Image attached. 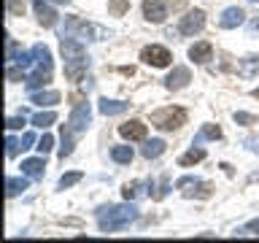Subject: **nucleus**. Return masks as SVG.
Wrapping results in <instances>:
<instances>
[{"instance_id":"nucleus-1","label":"nucleus","mask_w":259,"mask_h":243,"mask_svg":"<svg viewBox=\"0 0 259 243\" xmlns=\"http://www.w3.org/2000/svg\"><path fill=\"white\" fill-rule=\"evenodd\" d=\"M135 219H138V208L133 202H130V206H108V208L97 211V224H100L103 232L121 230V227L133 224Z\"/></svg>"},{"instance_id":"nucleus-2","label":"nucleus","mask_w":259,"mask_h":243,"mask_svg":"<svg viewBox=\"0 0 259 243\" xmlns=\"http://www.w3.org/2000/svg\"><path fill=\"white\" fill-rule=\"evenodd\" d=\"M151 125L157 130H165V133H173V130H178L181 125H186V111L184 108H173V105L159 108V111L151 113Z\"/></svg>"},{"instance_id":"nucleus-3","label":"nucleus","mask_w":259,"mask_h":243,"mask_svg":"<svg viewBox=\"0 0 259 243\" xmlns=\"http://www.w3.org/2000/svg\"><path fill=\"white\" fill-rule=\"evenodd\" d=\"M141 60L146 65H151V68H167V65L173 62V54H170L165 46L151 44V46H146L143 52H141Z\"/></svg>"},{"instance_id":"nucleus-4","label":"nucleus","mask_w":259,"mask_h":243,"mask_svg":"<svg viewBox=\"0 0 259 243\" xmlns=\"http://www.w3.org/2000/svg\"><path fill=\"white\" fill-rule=\"evenodd\" d=\"M89 122H92V108H89V103H87V100H81L76 108H73V113H70L68 127L78 135V133H84V130L89 127Z\"/></svg>"},{"instance_id":"nucleus-5","label":"nucleus","mask_w":259,"mask_h":243,"mask_svg":"<svg viewBox=\"0 0 259 243\" xmlns=\"http://www.w3.org/2000/svg\"><path fill=\"white\" fill-rule=\"evenodd\" d=\"M202 27H205V14L194 8V11H186V16H181L178 32H181V35H197Z\"/></svg>"},{"instance_id":"nucleus-6","label":"nucleus","mask_w":259,"mask_h":243,"mask_svg":"<svg viewBox=\"0 0 259 243\" xmlns=\"http://www.w3.org/2000/svg\"><path fill=\"white\" fill-rule=\"evenodd\" d=\"M143 16H146V22L162 24L167 19V8L162 0H143Z\"/></svg>"},{"instance_id":"nucleus-7","label":"nucleus","mask_w":259,"mask_h":243,"mask_svg":"<svg viewBox=\"0 0 259 243\" xmlns=\"http://www.w3.org/2000/svg\"><path fill=\"white\" fill-rule=\"evenodd\" d=\"M119 135L127 141H146V125L141 119H130L124 125H119Z\"/></svg>"},{"instance_id":"nucleus-8","label":"nucleus","mask_w":259,"mask_h":243,"mask_svg":"<svg viewBox=\"0 0 259 243\" xmlns=\"http://www.w3.org/2000/svg\"><path fill=\"white\" fill-rule=\"evenodd\" d=\"M243 22H246V11L238 8V6H232V8H227V11L222 14L219 27H222V30H235V27H240Z\"/></svg>"},{"instance_id":"nucleus-9","label":"nucleus","mask_w":259,"mask_h":243,"mask_svg":"<svg viewBox=\"0 0 259 243\" xmlns=\"http://www.w3.org/2000/svg\"><path fill=\"white\" fill-rule=\"evenodd\" d=\"M32 11H35L38 22L44 24V27H54L57 24V11L46 3V0H35V3H32Z\"/></svg>"},{"instance_id":"nucleus-10","label":"nucleus","mask_w":259,"mask_h":243,"mask_svg":"<svg viewBox=\"0 0 259 243\" xmlns=\"http://www.w3.org/2000/svg\"><path fill=\"white\" fill-rule=\"evenodd\" d=\"M189 68H184V65H178V68H173V73L165 78V87L167 89H184L186 84H189Z\"/></svg>"},{"instance_id":"nucleus-11","label":"nucleus","mask_w":259,"mask_h":243,"mask_svg":"<svg viewBox=\"0 0 259 243\" xmlns=\"http://www.w3.org/2000/svg\"><path fill=\"white\" fill-rule=\"evenodd\" d=\"M87 68H89V57L70 60V62H65V76H68L70 81H81V76L87 73Z\"/></svg>"},{"instance_id":"nucleus-12","label":"nucleus","mask_w":259,"mask_h":243,"mask_svg":"<svg viewBox=\"0 0 259 243\" xmlns=\"http://www.w3.org/2000/svg\"><path fill=\"white\" fill-rule=\"evenodd\" d=\"M210 54H213V46H210L208 40H200V44H194V46L189 49V60H192V62H197V65L208 62V60H210Z\"/></svg>"},{"instance_id":"nucleus-13","label":"nucleus","mask_w":259,"mask_h":243,"mask_svg":"<svg viewBox=\"0 0 259 243\" xmlns=\"http://www.w3.org/2000/svg\"><path fill=\"white\" fill-rule=\"evenodd\" d=\"M32 57H35V68L52 73V52H49V46L35 44V46H32Z\"/></svg>"},{"instance_id":"nucleus-14","label":"nucleus","mask_w":259,"mask_h":243,"mask_svg":"<svg viewBox=\"0 0 259 243\" xmlns=\"http://www.w3.org/2000/svg\"><path fill=\"white\" fill-rule=\"evenodd\" d=\"M44 168H46L44 157H32V159H24L22 162V173L27 176V178H44Z\"/></svg>"},{"instance_id":"nucleus-15","label":"nucleus","mask_w":259,"mask_h":243,"mask_svg":"<svg viewBox=\"0 0 259 243\" xmlns=\"http://www.w3.org/2000/svg\"><path fill=\"white\" fill-rule=\"evenodd\" d=\"M97 108H100L103 116H119V113H124V111L130 108V103H121V100H108V97H103Z\"/></svg>"},{"instance_id":"nucleus-16","label":"nucleus","mask_w":259,"mask_h":243,"mask_svg":"<svg viewBox=\"0 0 259 243\" xmlns=\"http://www.w3.org/2000/svg\"><path fill=\"white\" fill-rule=\"evenodd\" d=\"M165 149H167V143L162 141V138H154V141H146V143H143L141 154H143L146 159H157V157H162V154H165Z\"/></svg>"},{"instance_id":"nucleus-17","label":"nucleus","mask_w":259,"mask_h":243,"mask_svg":"<svg viewBox=\"0 0 259 243\" xmlns=\"http://www.w3.org/2000/svg\"><path fill=\"white\" fill-rule=\"evenodd\" d=\"M49 78H52V73H49V70H40V68H35L32 73H27V78H24V87H27L30 92H32V89L44 87Z\"/></svg>"},{"instance_id":"nucleus-18","label":"nucleus","mask_w":259,"mask_h":243,"mask_svg":"<svg viewBox=\"0 0 259 243\" xmlns=\"http://www.w3.org/2000/svg\"><path fill=\"white\" fill-rule=\"evenodd\" d=\"M30 103L35 105H57L60 103V92L49 89V92H30Z\"/></svg>"},{"instance_id":"nucleus-19","label":"nucleus","mask_w":259,"mask_h":243,"mask_svg":"<svg viewBox=\"0 0 259 243\" xmlns=\"http://www.w3.org/2000/svg\"><path fill=\"white\" fill-rule=\"evenodd\" d=\"M219 138H222V127L219 125H205L197 135H194V146H200L202 141H219Z\"/></svg>"},{"instance_id":"nucleus-20","label":"nucleus","mask_w":259,"mask_h":243,"mask_svg":"<svg viewBox=\"0 0 259 243\" xmlns=\"http://www.w3.org/2000/svg\"><path fill=\"white\" fill-rule=\"evenodd\" d=\"M202 159H205V149H200V146H192V149L186 151L181 159H178V165H181V168H189V165H194V162H202Z\"/></svg>"},{"instance_id":"nucleus-21","label":"nucleus","mask_w":259,"mask_h":243,"mask_svg":"<svg viewBox=\"0 0 259 243\" xmlns=\"http://www.w3.org/2000/svg\"><path fill=\"white\" fill-rule=\"evenodd\" d=\"M133 149H130V146H113L111 149V159L113 162H119V165H130V162H133Z\"/></svg>"},{"instance_id":"nucleus-22","label":"nucleus","mask_w":259,"mask_h":243,"mask_svg":"<svg viewBox=\"0 0 259 243\" xmlns=\"http://www.w3.org/2000/svg\"><path fill=\"white\" fill-rule=\"evenodd\" d=\"M73 130L68 127V125H62V146H60V159H65V157H70L73 154Z\"/></svg>"},{"instance_id":"nucleus-23","label":"nucleus","mask_w":259,"mask_h":243,"mask_svg":"<svg viewBox=\"0 0 259 243\" xmlns=\"http://www.w3.org/2000/svg\"><path fill=\"white\" fill-rule=\"evenodd\" d=\"M27 186H30L27 178H8V181H6V194H8V197H16V194H22Z\"/></svg>"},{"instance_id":"nucleus-24","label":"nucleus","mask_w":259,"mask_h":243,"mask_svg":"<svg viewBox=\"0 0 259 243\" xmlns=\"http://www.w3.org/2000/svg\"><path fill=\"white\" fill-rule=\"evenodd\" d=\"M54 122H57V113L54 111H44V113H35V116H32V125L40 127V130H46L49 125H54Z\"/></svg>"},{"instance_id":"nucleus-25","label":"nucleus","mask_w":259,"mask_h":243,"mask_svg":"<svg viewBox=\"0 0 259 243\" xmlns=\"http://www.w3.org/2000/svg\"><path fill=\"white\" fill-rule=\"evenodd\" d=\"M213 194V186L210 184H194V192H186V197H200V200H205V197H210Z\"/></svg>"},{"instance_id":"nucleus-26","label":"nucleus","mask_w":259,"mask_h":243,"mask_svg":"<svg viewBox=\"0 0 259 243\" xmlns=\"http://www.w3.org/2000/svg\"><path fill=\"white\" fill-rule=\"evenodd\" d=\"M143 186H146V184L133 181V184H127L124 189H121V194H124V200H135V197H141V194H143Z\"/></svg>"},{"instance_id":"nucleus-27","label":"nucleus","mask_w":259,"mask_h":243,"mask_svg":"<svg viewBox=\"0 0 259 243\" xmlns=\"http://www.w3.org/2000/svg\"><path fill=\"white\" fill-rule=\"evenodd\" d=\"M81 181V173H78V170H73V173H65L62 178H60V184H57V186H60V189H70V186L73 184H78Z\"/></svg>"},{"instance_id":"nucleus-28","label":"nucleus","mask_w":259,"mask_h":243,"mask_svg":"<svg viewBox=\"0 0 259 243\" xmlns=\"http://www.w3.org/2000/svg\"><path fill=\"white\" fill-rule=\"evenodd\" d=\"M108 11H111L113 16L127 14V11H130V0H111V3H108Z\"/></svg>"},{"instance_id":"nucleus-29","label":"nucleus","mask_w":259,"mask_h":243,"mask_svg":"<svg viewBox=\"0 0 259 243\" xmlns=\"http://www.w3.org/2000/svg\"><path fill=\"white\" fill-rule=\"evenodd\" d=\"M8 16H22L24 14V0H6Z\"/></svg>"},{"instance_id":"nucleus-30","label":"nucleus","mask_w":259,"mask_h":243,"mask_svg":"<svg viewBox=\"0 0 259 243\" xmlns=\"http://www.w3.org/2000/svg\"><path fill=\"white\" fill-rule=\"evenodd\" d=\"M259 68V57H248L246 65L240 68V76H254V70Z\"/></svg>"},{"instance_id":"nucleus-31","label":"nucleus","mask_w":259,"mask_h":243,"mask_svg":"<svg viewBox=\"0 0 259 243\" xmlns=\"http://www.w3.org/2000/svg\"><path fill=\"white\" fill-rule=\"evenodd\" d=\"M35 149H38L40 154H49V151L54 149V138H52V135H44V138L38 141V146H35Z\"/></svg>"},{"instance_id":"nucleus-32","label":"nucleus","mask_w":259,"mask_h":243,"mask_svg":"<svg viewBox=\"0 0 259 243\" xmlns=\"http://www.w3.org/2000/svg\"><path fill=\"white\" fill-rule=\"evenodd\" d=\"M235 235H259V219L248 222L246 227H240V230H235Z\"/></svg>"},{"instance_id":"nucleus-33","label":"nucleus","mask_w":259,"mask_h":243,"mask_svg":"<svg viewBox=\"0 0 259 243\" xmlns=\"http://www.w3.org/2000/svg\"><path fill=\"white\" fill-rule=\"evenodd\" d=\"M6 146H8V149H6V154H8V157H16V154L22 151V141H16V138H8V141H6Z\"/></svg>"},{"instance_id":"nucleus-34","label":"nucleus","mask_w":259,"mask_h":243,"mask_svg":"<svg viewBox=\"0 0 259 243\" xmlns=\"http://www.w3.org/2000/svg\"><path fill=\"white\" fill-rule=\"evenodd\" d=\"M235 122H238V125H256V116H254V113L238 111V113H235Z\"/></svg>"},{"instance_id":"nucleus-35","label":"nucleus","mask_w":259,"mask_h":243,"mask_svg":"<svg viewBox=\"0 0 259 243\" xmlns=\"http://www.w3.org/2000/svg\"><path fill=\"white\" fill-rule=\"evenodd\" d=\"M16 54H19V52H16L14 38H8V40H6V60H8V62H14V60H16Z\"/></svg>"},{"instance_id":"nucleus-36","label":"nucleus","mask_w":259,"mask_h":243,"mask_svg":"<svg viewBox=\"0 0 259 243\" xmlns=\"http://www.w3.org/2000/svg\"><path fill=\"white\" fill-rule=\"evenodd\" d=\"M22 68H11V65H8V68H6V76H8V81H19L22 78Z\"/></svg>"},{"instance_id":"nucleus-37","label":"nucleus","mask_w":259,"mask_h":243,"mask_svg":"<svg viewBox=\"0 0 259 243\" xmlns=\"http://www.w3.org/2000/svg\"><path fill=\"white\" fill-rule=\"evenodd\" d=\"M22 125H24V116H11V119L6 122L8 130H22Z\"/></svg>"},{"instance_id":"nucleus-38","label":"nucleus","mask_w":259,"mask_h":243,"mask_svg":"<svg viewBox=\"0 0 259 243\" xmlns=\"http://www.w3.org/2000/svg\"><path fill=\"white\" fill-rule=\"evenodd\" d=\"M194 184H197V178H194V176H184V178H178V181H176L178 189H184V186H194Z\"/></svg>"},{"instance_id":"nucleus-39","label":"nucleus","mask_w":259,"mask_h":243,"mask_svg":"<svg viewBox=\"0 0 259 243\" xmlns=\"http://www.w3.org/2000/svg\"><path fill=\"white\" fill-rule=\"evenodd\" d=\"M32 143H35V135H32V133H24V135H22V151L30 149Z\"/></svg>"},{"instance_id":"nucleus-40","label":"nucleus","mask_w":259,"mask_h":243,"mask_svg":"<svg viewBox=\"0 0 259 243\" xmlns=\"http://www.w3.org/2000/svg\"><path fill=\"white\" fill-rule=\"evenodd\" d=\"M246 146H248L251 151H256V154H259V138H246Z\"/></svg>"},{"instance_id":"nucleus-41","label":"nucleus","mask_w":259,"mask_h":243,"mask_svg":"<svg viewBox=\"0 0 259 243\" xmlns=\"http://www.w3.org/2000/svg\"><path fill=\"white\" fill-rule=\"evenodd\" d=\"M248 30H251V32H259V19L251 22V24H248Z\"/></svg>"},{"instance_id":"nucleus-42","label":"nucleus","mask_w":259,"mask_h":243,"mask_svg":"<svg viewBox=\"0 0 259 243\" xmlns=\"http://www.w3.org/2000/svg\"><path fill=\"white\" fill-rule=\"evenodd\" d=\"M251 95H254V97H256V100H259V87H256V89H254V92H251Z\"/></svg>"},{"instance_id":"nucleus-43","label":"nucleus","mask_w":259,"mask_h":243,"mask_svg":"<svg viewBox=\"0 0 259 243\" xmlns=\"http://www.w3.org/2000/svg\"><path fill=\"white\" fill-rule=\"evenodd\" d=\"M251 3H259V0H251Z\"/></svg>"}]
</instances>
